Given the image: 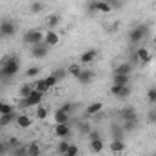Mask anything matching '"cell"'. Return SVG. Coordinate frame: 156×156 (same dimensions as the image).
<instances>
[{
    "instance_id": "obj_39",
    "label": "cell",
    "mask_w": 156,
    "mask_h": 156,
    "mask_svg": "<svg viewBox=\"0 0 156 156\" xmlns=\"http://www.w3.org/2000/svg\"><path fill=\"white\" fill-rule=\"evenodd\" d=\"M7 113H13V105L4 104V105H2V111H0V115H7Z\"/></svg>"
},
{
    "instance_id": "obj_22",
    "label": "cell",
    "mask_w": 156,
    "mask_h": 156,
    "mask_svg": "<svg viewBox=\"0 0 156 156\" xmlns=\"http://www.w3.org/2000/svg\"><path fill=\"white\" fill-rule=\"evenodd\" d=\"M60 20H62V18H60V15H58V13L49 15V16H47V27H49V29H55V27L60 24Z\"/></svg>"
},
{
    "instance_id": "obj_36",
    "label": "cell",
    "mask_w": 156,
    "mask_h": 156,
    "mask_svg": "<svg viewBox=\"0 0 156 156\" xmlns=\"http://www.w3.org/2000/svg\"><path fill=\"white\" fill-rule=\"evenodd\" d=\"M37 118H38V120H45V118H47V109H45V107H38V109H37Z\"/></svg>"
},
{
    "instance_id": "obj_30",
    "label": "cell",
    "mask_w": 156,
    "mask_h": 156,
    "mask_svg": "<svg viewBox=\"0 0 156 156\" xmlns=\"http://www.w3.org/2000/svg\"><path fill=\"white\" fill-rule=\"evenodd\" d=\"M44 82H45V85H47V89H51V87H55L56 85V82H58V78L55 76L53 73L49 75V76H45L44 78Z\"/></svg>"
},
{
    "instance_id": "obj_37",
    "label": "cell",
    "mask_w": 156,
    "mask_h": 156,
    "mask_svg": "<svg viewBox=\"0 0 156 156\" xmlns=\"http://www.w3.org/2000/svg\"><path fill=\"white\" fill-rule=\"evenodd\" d=\"M53 75H55V76L58 78V80H62V78H66V76H67V69H56V71H55Z\"/></svg>"
},
{
    "instance_id": "obj_40",
    "label": "cell",
    "mask_w": 156,
    "mask_h": 156,
    "mask_svg": "<svg viewBox=\"0 0 156 156\" xmlns=\"http://www.w3.org/2000/svg\"><path fill=\"white\" fill-rule=\"evenodd\" d=\"M66 154H69V156H78V147L71 144V147H69V151H67Z\"/></svg>"
},
{
    "instance_id": "obj_35",
    "label": "cell",
    "mask_w": 156,
    "mask_h": 156,
    "mask_svg": "<svg viewBox=\"0 0 156 156\" xmlns=\"http://www.w3.org/2000/svg\"><path fill=\"white\" fill-rule=\"evenodd\" d=\"M122 136H123V129L122 127H115L113 129V140H123Z\"/></svg>"
},
{
    "instance_id": "obj_19",
    "label": "cell",
    "mask_w": 156,
    "mask_h": 156,
    "mask_svg": "<svg viewBox=\"0 0 156 156\" xmlns=\"http://www.w3.org/2000/svg\"><path fill=\"white\" fill-rule=\"evenodd\" d=\"M89 149L93 151V153H102L104 151V142H102V138H98V140H89Z\"/></svg>"
},
{
    "instance_id": "obj_43",
    "label": "cell",
    "mask_w": 156,
    "mask_h": 156,
    "mask_svg": "<svg viewBox=\"0 0 156 156\" xmlns=\"http://www.w3.org/2000/svg\"><path fill=\"white\" fill-rule=\"evenodd\" d=\"M80 131H82V133H87V134H89V133H91V131H89V123H82Z\"/></svg>"
},
{
    "instance_id": "obj_14",
    "label": "cell",
    "mask_w": 156,
    "mask_h": 156,
    "mask_svg": "<svg viewBox=\"0 0 156 156\" xmlns=\"http://www.w3.org/2000/svg\"><path fill=\"white\" fill-rule=\"evenodd\" d=\"M102 109H104V104H102V102H93V104L87 105L85 115H87V116H94V115L102 113Z\"/></svg>"
},
{
    "instance_id": "obj_25",
    "label": "cell",
    "mask_w": 156,
    "mask_h": 156,
    "mask_svg": "<svg viewBox=\"0 0 156 156\" xmlns=\"http://www.w3.org/2000/svg\"><path fill=\"white\" fill-rule=\"evenodd\" d=\"M69 147H71V144L67 142V138H62L60 144H58V147H56V151H58L60 154H66V153L69 151Z\"/></svg>"
},
{
    "instance_id": "obj_20",
    "label": "cell",
    "mask_w": 156,
    "mask_h": 156,
    "mask_svg": "<svg viewBox=\"0 0 156 156\" xmlns=\"http://www.w3.org/2000/svg\"><path fill=\"white\" fill-rule=\"evenodd\" d=\"M111 151H113L115 154L123 153V151H125V144H123V140H113V142H111Z\"/></svg>"
},
{
    "instance_id": "obj_9",
    "label": "cell",
    "mask_w": 156,
    "mask_h": 156,
    "mask_svg": "<svg viewBox=\"0 0 156 156\" xmlns=\"http://www.w3.org/2000/svg\"><path fill=\"white\" fill-rule=\"evenodd\" d=\"M120 118H122V122H138V115L133 107H122Z\"/></svg>"
},
{
    "instance_id": "obj_18",
    "label": "cell",
    "mask_w": 156,
    "mask_h": 156,
    "mask_svg": "<svg viewBox=\"0 0 156 156\" xmlns=\"http://www.w3.org/2000/svg\"><path fill=\"white\" fill-rule=\"evenodd\" d=\"M69 115L67 113H64L62 109H56L55 111V123H69Z\"/></svg>"
},
{
    "instance_id": "obj_2",
    "label": "cell",
    "mask_w": 156,
    "mask_h": 156,
    "mask_svg": "<svg viewBox=\"0 0 156 156\" xmlns=\"http://www.w3.org/2000/svg\"><path fill=\"white\" fill-rule=\"evenodd\" d=\"M147 33H149V26L138 24V26H134V27L127 33V37H129V42H131V44H138V42H142V40L147 37Z\"/></svg>"
},
{
    "instance_id": "obj_47",
    "label": "cell",
    "mask_w": 156,
    "mask_h": 156,
    "mask_svg": "<svg viewBox=\"0 0 156 156\" xmlns=\"http://www.w3.org/2000/svg\"><path fill=\"white\" fill-rule=\"evenodd\" d=\"M62 156H69V154H62Z\"/></svg>"
},
{
    "instance_id": "obj_1",
    "label": "cell",
    "mask_w": 156,
    "mask_h": 156,
    "mask_svg": "<svg viewBox=\"0 0 156 156\" xmlns=\"http://www.w3.org/2000/svg\"><path fill=\"white\" fill-rule=\"evenodd\" d=\"M18 71H20V60H18V56L11 55V56H5L2 60L0 78H13Z\"/></svg>"
},
{
    "instance_id": "obj_44",
    "label": "cell",
    "mask_w": 156,
    "mask_h": 156,
    "mask_svg": "<svg viewBox=\"0 0 156 156\" xmlns=\"http://www.w3.org/2000/svg\"><path fill=\"white\" fill-rule=\"evenodd\" d=\"M149 120H151V122H154V120H156V115H154V113H153V115L149 113Z\"/></svg>"
},
{
    "instance_id": "obj_17",
    "label": "cell",
    "mask_w": 156,
    "mask_h": 156,
    "mask_svg": "<svg viewBox=\"0 0 156 156\" xmlns=\"http://www.w3.org/2000/svg\"><path fill=\"white\" fill-rule=\"evenodd\" d=\"M136 58H138L142 64H147V62H151V53H149L145 47H140V49L136 51Z\"/></svg>"
},
{
    "instance_id": "obj_42",
    "label": "cell",
    "mask_w": 156,
    "mask_h": 156,
    "mask_svg": "<svg viewBox=\"0 0 156 156\" xmlns=\"http://www.w3.org/2000/svg\"><path fill=\"white\" fill-rule=\"evenodd\" d=\"M98 138H102L98 131H91V133H89V140H98Z\"/></svg>"
},
{
    "instance_id": "obj_41",
    "label": "cell",
    "mask_w": 156,
    "mask_h": 156,
    "mask_svg": "<svg viewBox=\"0 0 156 156\" xmlns=\"http://www.w3.org/2000/svg\"><path fill=\"white\" fill-rule=\"evenodd\" d=\"M105 2H107L113 9H115V7H122V0H105Z\"/></svg>"
},
{
    "instance_id": "obj_13",
    "label": "cell",
    "mask_w": 156,
    "mask_h": 156,
    "mask_svg": "<svg viewBox=\"0 0 156 156\" xmlns=\"http://www.w3.org/2000/svg\"><path fill=\"white\" fill-rule=\"evenodd\" d=\"M96 56H98V51H96V49H87V51L82 53V56H80V64H93Z\"/></svg>"
},
{
    "instance_id": "obj_24",
    "label": "cell",
    "mask_w": 156,
    "mask_h": 156,
    "mask_svg": "<svg viewBox=\"0 0 156 156\" xmlns=\"http://www.w3.org/2000/svg\"><path fill=\"white\" fill-rule=\"evenodd\" d=\"M33 91H35L33 83H24V85L20 87V98H27V96H29Z\"/></svg>"
},
{
    "instance_id": "obj_28",
    "label": "cell",
    "mask_w": 156,
    "mask_h": 156,
    "mask_svg": "<svg viewBox=\"0 0 156 156\" xmlns=\"http://www.w3.org/2000/svg\"><path fill=\"white\" fill-rule=\"evenodd\" d=\"M33 87H35V91H38V93H42V94H44V93H47V91H49V89H47V85H45V82H44V80H37V82H35V83H33Z\"/></svg>"
},
{
    "instance_id": "obj_6",
    "label": "cell",
    "mask_w": 156,
    "mask_h": 156,
    "mask_svg": "<svg viewBox=\"0 0 156 156\" xmlns=\"http://www.w3.org/2000/svg\"><path fill=\"white\" fill-rule=\"evenodd\" d=\"M49 49H51V47L42 40V42H38V44L31 45V56H33V58H45L47 53H49Z\"/></svg>"
},
{
    "instance_id": "obj_45",
    "label": "cell",
    "mask_w": 156,
    "mask_h": 156,
    "mask_svg": "<svg viewBox=\"0 0 156 156\" xmlns=\"http://www.w3.org/2000/svg\"><path fill=\"white\" fill-rule=\"evenodd\" d=\"M2 105H4V102H0V111H2Z\"/></svg>"
},
{
    "instance_id": "obj_46",
    "label": "cell",
    "mask_w": 156,
    "mask_h": 156,
    "mask_svg": "<svg viewBox=\"0 0 156 156\" xmlns=\"http://www.w3.org/2000/svg\"><path fill=\"white\" fill-rule=\"evenodd\" d=\"M153 44H154V45H156V37H154V40H153Z\"/></svg>"
},
{
    "instance_id": "obj_3",
    "label": "cell",
    "mask_w": 156,
    "mask_h": 156,
    "mask_svg": "<svg viewBox=\"0 0 156 156\" xmlns=\"http://www.w3.org/2000/svg\"><path fill=\"white\" fill-rule=\"evenodd\" d=\"M42 98H44V94L42 93H38V91H33L27 98H22L20 100V105L18 107H37V105H40V102H42Z\"/></svg>"
},
{
    "instance_id": "obj_8",
    "label": "cell",
    "mask_w": 156,
    "mask_h": 156,
    "mask_svg": "<svg viewBox=\"0 0 156 156\" xmlns=\"http://www.w3.org/2000/svg\"><path fill=\"white\" fill-rule=\"evenodd\" d=\"M111 94H113L115 98L123 100V98H127V96L131 94V87H129V85H115V83H113V87H111Z\"/></svg>"
},
{
    "instance_id": "obj_21",
    "label": "cell",
    "mask_w": 156,
    "mask_h": 156,
    "mask_svg": "<svg viewBox=\"0 0 156 156\" xmlns=\"http://www.w3.org/2000/svg\"><path fill=\"white\" fill-rule=\"evenodd\" d=\"M16 113H7V115H0V125H9L11 122H16Z\"/></svg>"
},
{
    "instance_id": "obj_23",
    "label": "cell",
    "mask_w": 156,
    "mask_h": 156,
    "mask_svg": "<svg viewBox=\"0 0 156 156\" xmlns=\"http://www.w3.org/2000/svg\"><path fill=\"white\" fill-rule=\"evenodd\" d=\"M27 154L29 156H42V147H40L37 142H31L27 145Z\"/></svg>"
},
{
    "instance_id": "obj_33",
    "label": "cell",
    "mask_w": 156,
    "mask_h": 156,
    "mask_svg": "<svg viewBox=\"0 0 156 156\" xmlns=\"http://www.w3.org/2000/svg\"><path fill=\"white\" fill-rule=\"evenodd\" d=\"M11 153H13V156H29L27 154V147H22V145L16 147V149H13Z\"/></svg>"
},
{
    "instance_id": "obj_15",
    "label": "cell",
    "mask_w": 156,
    "mask_h": 156,
    "mask_svg": "<svg viewBox=\"0 0 156 156\" xmlns=\"http://www.w3.org/2000/svg\"><path fill=\"white\" fill-rule=\"evenodd\" d=\"M31 123H33V120H31V116H27V115H18L16 116V125L20 129H27V127H31Z\"/></svg>"
},
{
    "instance_id": "obj_27",
    "label": "cell",
    "mask_w": 156,
    "mask_h": 156,
    "mask_svg": "<svg viewBox=\"0 0 156 156\" xmlns=\"http://www.w3.org/2000/svg\"><path fill=\"white\" fill-rule=\"evenodd\" d=\"M129 80H131V76H122V75H115V78H113L115 85H129Z\"/></svg>"
},
{
    "instance_id": "obj_29",
    "label": "cell",
    "mask_w": 156,
    "mask_h": 156,
    "mask_svg": "<svg viewBox=\"0 0 156 156\" xmlns=\"http://www.w3.org/2000/svg\"><path fill=\"white\" fill-rule=\"evenodd\" d=\"M44 7H45L44 2H33V4H31V13H33V15H38V13L44 11Z\"/></svg>"
},
{
    "instance_id": "obj_26",
    "label": "cell",
    "mask_w": 156,
    "mask_h": 156,
    "mask_svg": "<svg viewBox=\"0 0 156 156\" xmlns=\"http://www.w3.org/2000/svg\"><path fill=\"white\" fill-rule=\"evenodd\" d=\"M83 69H82V66L80 64H71L69 66V69H67V73L71 75V76H75V78H78L80 76V73H82Z\"/></svg>"
},
{
    "instance_id": "obj_7",
    "label": "cell",
    "mask_w": 156,
    "mask_h": 156,
    "mask_svg": "<svg viewBox=\"0 0 156 156\" xmlns=\"http://www.w3.org/2000/svg\"><path fill=\"white\" fill-rule=\"evenodd\" d=\"M87 5H89V11H100V13H111L113 11V7L105 0H93Z\"/></svg>"
},
{
    "instance_id": "obj_38",
    "label": "cell",
    "mask_w": 156,
    "mask_h": 156,
    "mask_svg": "<svg viewBox=\"0 0 156 156\" xmlns=\"http://www.w3.org/2000/svg\"><path fill=\"white\" fill-rule=\"evenodd\" d=\"M7 151H11L9 145H7V142H2V140H0V156H4Z\"/></svg>"
},
{
    "instance_id": "obj_31",
    "label": "cell",
    "mask_w": 156,
    "mask_h": 156,
    "mask_svg": "<svg viewBox=\"0 0 156 156\" xmlns=\"http://www.w3.org/2000/svg\"><path fill=\"white\" fill-rule=\"evenodd\" d=\"M60 109H62L64 113H67V115L71 116V113L75 111V104H71V102H66V104H62V105H60Z\"/></svg>"
},
{
    "instance_id": "obj_34",
    "label": "cell",
    "mask_w": 156,
    "mask_h": 156,
    "mask_svg": "<svg viewBox=\"0 0 156 156\" xmlns=\"http://www.w3.org/2000/svg\"><path fill=\"white\" fill-rule=\"evenodd\" d=\"M38 73H40V69H38V67H37V66H33V67H29V69L26 71V76H27V78L38 76Z\"/></svg>"
},
{
    "instance_id": "obj_10",
    "label": "cell",
    "mask_w": 156,
    "mask_h": 156,
    "mask_svg": "<svg viewBox=\"0 0 156 156\" xmlns=\"http://www.w3.org/2000/svg\"><path fill=\"white\" fill-rule=\"evenodd\" d=\"M44 42L49 45V47H56L58 44H60V35L56 33V31H53V29H49L45 35H44Z\"/></svg>"
},
{
    "instance_id": "obj_4",
    "label": "cell",
    "mask_w": 156,
    "mask_h": 156,
    "mask_svg": "<svg viewBox=\"0 0 156 156\" xmlns=\"http://www.w3.org/2000/svg\"><path fill=\"white\" fill-rule=\"evenodd\" d=\"M16 35V26L11 20H4L0 24V38H13Z\"/></svg>"
},
{
    "instance_id": "obj_16",
    "label": "cell",
    "mask_w": 156,
    "mask_h": 156,
    "mask_svg": "<svg viewBox=\"0 0 156 156\" xmlns=\"http://www.w3.org/2000/svg\"><path fill=\"white\" fill-rule=\"evenodd\" d=\"M131 71H133V66L131 64H120L115 69V75H122V76H131Z\"/></svg>"
},
{
    "instance_id": "obj_11",
    "label": "cell",
    "mask_w": 156,
    "mask_h": 156,
    "mask_svg": "<svg viewBox=\"0 0 156 156\" xmlns=\"http://www.w3.org/2000/svg\"><path fill=\"white\" fill-rule=\"evenodd\" d=\"M55 134L60 136V140H62V138H69V136H71V127H69V123H55Z\"/></svg>"
},
{
    "instance_id": "obj_32",
    "label": "cell",
    "mask_w": 156,
    "mask_h": 156,
    "mask_svg": "<svg viewBox=\"0 0 156 156\" xmlns=\"http://www.w3.org/2000/svg\"><path fill=\"white\" fill-rule=\"evenodd\" d=\"M147 102L149 104H156V87H151L147 91Z\"/></svg>"
},
{
    "instance_id": "obj_12",
    "label": "cell",
    "mask_w": 156,
    "mask_h": 156,
    "mask_svg": "<svg viewBox=\"0 0 156 156\" xmlns=\"http://www.w3.org/2000/svg\"><path fill=\"white\" fill-rule=\"evenodd\" d=\"M96 76V73L93 71V69H83L82 73H80V76H78V82L82 83V85H87V83H91L93 80Z\"/></svg>"
},
{
    "instance_id": "obj_5",
    "label": "cell",
    "mask_w": 156,
    "mask_h": 156,
    "mask_svg": "<svg viewBox=\"0 0 156 156\" xmlns=\"http://www.w3.org/2000/svg\"><path fill=\"white\" fill-rule=\"evenodd\" d=\"M42 40H44V33L40 29H27L24 33V42L29 44V45H35V44H38Z\"/></svg>"
},
{
    "instance_id": "obj_48",
    "label": "cell",
    "mask_w": 156,
    "mask_h": 156,
    "mask_svg": "<svg viewBox=\"0 0 156 156\" xmlns=\"http://www.w3.org/2000/svg\"><path fill=\"white\" fill-rule=\"evenodd\" d=\"M154 156H156V154H154Z\"/></svg>"
}]
</instances>
